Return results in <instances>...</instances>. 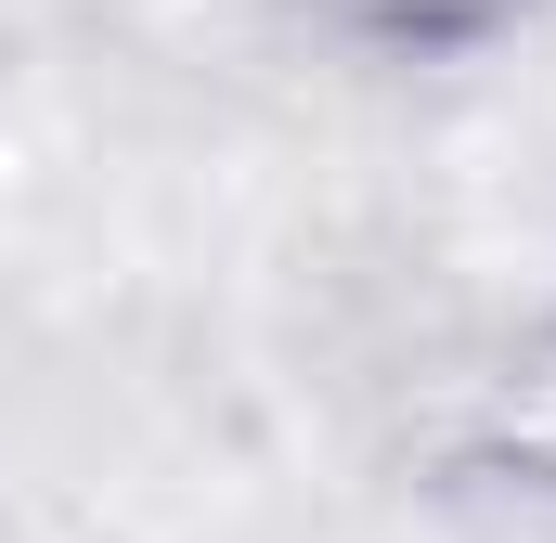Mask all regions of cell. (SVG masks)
Masks as SVG:
<instances>
[{
    "label": "cell",
    "mask_w": 556,
    "mask_h": 543,
    "mask_svg": "<svg viewBox=\"0 0 556 543\" xmlns=\"http://www.w3.org/2000/svg\"><path fill=\"white\" fill-rule=\"evenodd\" d=\"M298 13H311V39H337L363 65H479L544 0H298Z\"/></svg>",
    "instance_id": "2"
},
{
    "label": "cell",
    "mask_w": 556,
    "mask_h": 543,
    "mask_svg": "<svg viewBox=\"0 0 556 543\" xmlns=\"http://www.w3.org/2000/svg\"><path fill=\"white\" fill-rule=\"evenodd\" d=\"M440 453H453V479H479V492H518V505H556V298L466 376V402L440 427Z\"/></svg>",
    "instance_id": "1"
}]
</instances>
